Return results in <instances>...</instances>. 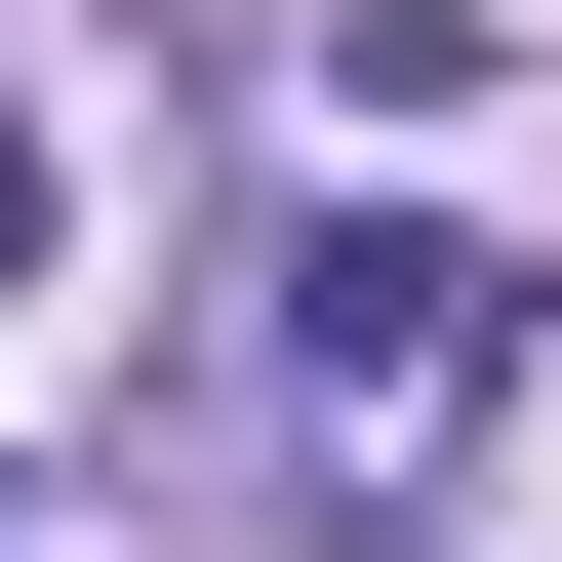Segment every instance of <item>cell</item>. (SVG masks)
<instances>
[{
    "instance_id": "1",
    "label": "cell",
    "mask_w": 562,
    "mask_h": 562,
    "mask_svg": "<svg viewBox=\"0 0 562 562\" xmlns=\"http://www.w3.org/2000/svg\"><path fill=\"white\" fill-rule=\"evenodd\" d=\"M522 362V241H442V201H322V241H281V402H322V442H442V402Z\"/></svg>"
}]
</instances>
